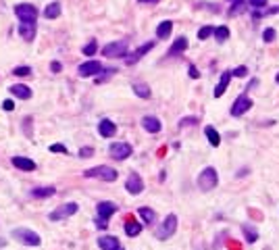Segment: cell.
<instances>
[{
	"mask_svg": "<svg viewBox=\"0 0 279 250\" xmlns=\"http://www.w3.org/2000/svg\"><path fill=\"white\" fill-rule=\"evenodd\" d=\"M15 15L19 21H36L38 19V9L34 5H27V3H21L15 7Z\"/></svg>",
	"mask_w": 279,
	"mask_h": 250,
	"instance_id": "30bf717a",
	"label": "cell"
},
{
	"mask_svg": "<svg viewBox=\"0 0 279 250\" xmlns=\"http://www.w3.org/2000/svg\"><path fill=\"white\" fill-rule=\"evenodd\" d=\"M102 54L106 59H119V57H125L127 54V42H123V40H119V42H110V44H106L104 48H102Z\"/></svg>",
	"mask_w": 279,
	"mask_h": 250,
	"instance_id": "ba28073f",
	"label": "cell"
},
{
	"mask_svg": "<svg viewBox=\"0 0 279 250\" xmlns=\"http://www.w3.org/2000/svg\"><path fill=\"white\" fill-rule=\"evenodd\" d=\"M267 3H269V0H248V5L252 7V9H262Z\"/></svg>",
	"mask_w": 279,
	"mask_h": 250,
	"instance_id": "f35d334b",
	"label": "cell"
},
{
	"mask_svg": "<svg viewBox=\"0 0 279 250\" xmlns=\"http://www.w3.org/2000/svg\"><path fill=\"white\" fill-rule=\"evenodd\" d=\"M171 30H173V23L167 19V21H161L159 23V27H157V38L159 40H167L171 36Z\"/></svg>",
	"mask_w": 279,
	"mask_h": 250,
	"instance_id": "603a6c76",
	"label": "cell"
},
{
	"mask_svg": "<svg viewBox=\"0 0 279 250\" xmlns=\"http://www.w3.org/2000/svg\"><path fill=\"white\" fill-rule=\"evenodd\" d=\"M96 213H98V217H96V227L106 229L108 219L117 213V204L110 202V200H102V202H98V206H96Z\"/></svg>",
	"mask_w": 279,
	"mask_h": 250,
	"instance_id": "6da1fadb",
	"label": "cell"
},
{
	"mask_svg": "<svg viewBox=\"0 0 279 250\" xmlns=\"http://www.w3.org/2000/svg\"><path fill=\"white\" fill-rule=\"evenodd\" d=\"M102 71V63L100 61H86V63H81L77 67V73L81 77H94V75H98Z\"/></svg>",
	"mask_w": 279,
	"mask_h": 250,
	"instance_id": "8fae6325",
	"label": "cell"
},
{
	"mask_svg": "<svg viewBox=\"0 0 279 250\" xmlns=\"http://www.w3.org/2000/svg\"><path fill=\"white\" fill-rule=\"evenodd\" d=\"M92 155H94V148H90V146H86V148L79 150V157H81V159H88V157H92Z\"/></svg>",
	"mask_w": 279,
	"mask_h": 250,
	"instance_id": "ab89813d",
	"label": "cell"
},
{
	"mask_svg": "<svg viewBox=\"0 0 279 250\" xmlns=\"http://www.w3.org/2000/svg\"><path fill=\"white\" fill-rule=\"evenodd\" d=\"M246 75H248V67H244V65L231 71V77H246Z\"/></svg>",
	"mask_w": 279,
	"mask_h": 250,
	"instance_id": "8d00e7d4",
	"label": "cell"
},
{
	"mask_svg": "<svg viewBox=\"0 0 279 250\" xmlns=\"http://www.w3.org/2000/svg\"><path fill=\"white\" fill-rule=\"evenodd\" d=\"M57 194V188H52V186H40V188H34L32 190V196L34 198H50Z\"/></svg>",
	"mask_w": 279,
	"mask_h": 250,
	"instance_id": "7402d4cb",
	"label": "cell"
},
{
	"mask_svg": "<svg viewBox=\"0 0 279 250\" xmlns=\"http://www.w3.org/2000/svg\"><path fill=\"white\" fill-rule=\"evenodd\" d=\"M213 32H215V27H211V25L200 27V30H198V40H208L213 36Z\"/></svg>",
	"mask_w": 279,
	"mask_h": 250,
	"instance_id": "d6a6232c",
	"label": "cell"
},
{
	"mask_svg": "<svg viewBox=\"0 0 279 250\" xmlns=\"http://www.w3.org/2000/svg\"><path fill=\"white\" fill-rule=\"evenodd\" d=\"M19 36L25 42H32L36 38V21H21V25H19Z\"/></svg>",
	"mask_w": 279,
	"mask_h": 250,
	"instance_id": "9a60e30c",
	"label": "cell"
},
{
	"mask_svg": "<svg viewBox=\"0 0 279 250\" xmlns=\"http://www.w3.org/2000/svg\"><path fill=\"white\" fill-rule=\"evenodd\" d=\"M13 165L21 171H36V163L27 157H13Z\"/></svg>",
	"mask_w": 279,
	"mask_h": 250,
	"instance_id": "ffe728a7",
	"label": "cell"
},
{
	"mask_svg": "<svg viewBox=\"0 0 279 250\" xmlns=\"http://www.w3.org/2000/svg\"><path fill=\"white\" fill-rule=\"evenodd\" d=\"M50 69H52V71H54V73H59V71H61V69H63V67H61V63H59V61H54V63L50 65Z\"/></svg>",
	"mask_w": 279,
	"mask_h": 250,
	"instance_id": "f6af8a7d",
	"label": "cell"
},
{
	"mask_svg": "<svg viewBox=\"0 0 279 250\" xmlns=\"http://www.w3.org/2000/svg\"><path fill=\"white\" fill-rule=\"evenodd\" d=\"M140 231H142V225H140L135 219H127V221H125V233H127L129 238L140 235Z\"/></svg>",
	"mask_w": 279,
	"mask_h": 250,
	"instance_id": "d4e9b609",
	"label": "cell"
},
{
	"mask_svg": "<svg viewBox=\"0 0 279 250\" xmlns=\"http://www.w3.org/2000/svg\"><path fill=\"white\" fill-rule=\"evenodd\" d=\"M50 152H63V155H67L69 150H67L63 144H52V146H50Z\"/></svg>",
	"mask_w": 279,
	"mask_h": 250,
	"instance_id": "b9f144b4",
	"label": "cell"
},
{
	"mask_svg": "<svg viewBox=\"0 0 279 250\" xmlns=\"http://www.w3.org/2000/svg\"><path fill=\"white\" fill-rule=\"evenodd\" d=\"M44 17L46 19H57V17H61V3H50L44 9Z\"/></svg>",
	"mask_w": 279,
	"mask_h": 250,
	"instance_id": "83f0119b",
	"label": "cell"
},
{
	"mask_svg": "<svg viewBox=\"0 0 279 250\" xmlns=\"http://www.w3.org/2000/svg\"><path fill=\"white\" fill-rule=\"evenodd\" d=\"M30 123H32V117H25V119H23V132H25V136H32Z\"/></svg>",
	"mask_w": 279,
	"mask_h": 250,
	"instance_id": "60d3db41",
	"label": "cell"
},
{
	"mask_svg": "<svg viewBox=\"0 0 279 250\" xmlns=\"http://www.w3.org/2000/svg\"><path fill=\"white\" fill-rule=\"evenodd\" d=\"M242 13H246V0H233L229 15L231 17H238V15H242Z\"/></svg>",
	"mask_w": 279,
	"mask_h": 250,
	"instance_id": "f546056e",
	"label": "cell"
},
{
	"mask_svg": "<svg viewBox=\"0 0 279 250\" xmlns=\"http://www.w3.org/2000/svg\"><path fill=\"white\" fill-rule=\"evenodd\" d=\"M254 106V102H252V98L244 92V94H240L238 98H235V102H233V106H231V117H242L244 113H248L250 108Z\"/></svg>",
	"mask_w": 279,
	"mask_h": 250,
	"instance_id": "8992f818",
	"label": "cell"
},
{
	"mask_svg": "<svg viewBox=\"0 0 279 250\" xmlns=\"http://www.w3.org/2000/svg\"><path fill=\"white\" fill-rule=\"evenodd\" d=\"M11 235L15 238L17 242L25 244V246H40L42 244V238L34 231V229H27V227H17V229H13Z\"/></svg>",
	"mask_w": 279,
	"mask_h": 250,
	"instance_id": "277c9868",
	"label": "cell"
},
{
	"mask_svg": "<svg viewBox=\"0 0 279 250\" xmlns=\"http://www.w3.org/2000/svg\"><path fill=\"white\" fill-rule=\"evenodd\" d=\"M137 3H142V5H157L159 0H137Z\"/></svg>",
	"mask_w": 279,
	"mask_h": 250,
	"instance_id": "bcb514c9",
	"label": "cell"
},
{
	"mask_svg": "<svg viewBox=\"0 0 279 250\" xmlns=\"http://www.w3.org/2000/svg\"><path fill=\"white\" fill-rule=\"evenodd\" d=\"M131 90L135 92V96H140V98H150V96H152L148 83H137V81H135L133 86H131Z\"/></svg>",
	"mask_w": 279,
	"mask_h": 250,
	"instance_id": "484cf974",
	"label": "cell"
},
{
	"mask_svg": "<svg viewBox=\"0 0 279 250\" xmlns=\"http://www.w3.org/2000/svg\"><path fill=\"white\" fill-rule=\"evenodd\" d=\"M77 202H67V204H61L59 208H54L50 213V221H63L67 217H73L77 213Z\"/></svg>",
	"mask_w": 279,
	"mask_h": 250,
	"instance_id": "9c48e42d",
	"label": "cell"
},
{
	"mask_svg": "<svg viewBox=\"0 0 279 250\" xmlns=\"http://www.w3.org/2000/svg\"><path fill=\"white\" fill-rule=\"evenodd\" d=\"M152 48H155V42H146V44L137 46V48H135L131 54H125V63H127V65H135V63H137L140 59H142L146 52H150Z\"/></svg>",
	"mask_w": 279,
	"mask_h": 250,
	"instance_id": "7c38bea8",
	"label": "cell"
},
{
	"mask_svg": "<svg viewBox=\"0 0 279 250\" xmlns=\"http://www.w3.org/2000/svg\"><path fill=\"white\" fill-rule=\"evenodd\" d=\"M142 128L148 132V134H159L163 130V125H161V119H157L155 115H146L142 119Z\"/></svg>",
	"mask_w": 279,
	"mask_h": 250,
	"instance_id": "2e32d148",
	"label": "cell"
},
{
	"mask_svg": "<svg viewBox=\"0 0 279 250\" xmlns=\"http://www.w3.org/2000/svg\"><path fill=\"white\" fill-rule=\"evenodd\" d=\"M125 190H127L129 194H142L144 192V179L140 177L137 173H131L129 177H127V182H125Z\"/></svg>",
	"mask_w": 279,
	"mask_h": 250,
	"instance_id": "4fadbf2b",
	"label": "cell"
},
{
	"mask_svg": "<svg viewBox=\"0 0 279 250\" xmlns=\"http://www.w3.org/2000/svg\"><path fill=\"white\" fill-rule=\"evenodd\" d=\"M242 231L246 235V242L248 244H254L258 240V229L256 227H252V225H242Z\"/></svg>",
	"mask_w": 279,
	"mask_h": 250,
	"instance_id": "f1b7e54d",
	"label": "cell"
},
{
	"mask_svg": "<svg viewBox=\"0 0 279 250\" xmlns=\"http://www.w3.org/2000/svg\"><path fill=\"white\" fill-rule=\"evenodd\" d=\"M100 73H104V75L108 77L110 73H117V69H104V67H102V71H100ZM102 79H104V77H98V79H96V81H98V83H100Z\"/></svg>",
	"mask_w": 279,
	"mask_h": 250,
	"instance_id": "7bdbcfd3",
	"label": "cell"
},
{
	"mask_svg": "<svg viewBox=\"0 0 279 250\" xmlns=\"http://www.w3.org/2000/svg\"><path fill=\"white\" fill-rule=\"evenodd\" d=\"M98 134H100L102 138H113V136L117 134V125L110 121V119H102V121L98 123Z\"/></svg>",
	"mask_w": 279,
	"mask_h": 250,
	"instance_id": "e0dca14e",
	"label": "cell"
},
{
	"mask_svg": "<svg viewBox=\"0 0 279 250\" xmlns=\"http://www.w3.org/2000/svg\"><path fill=\"white\" fill-rule=\"evenodd\" d=\"M3 106H5V110H7V113H11V110L15 108V104H13V100H5V102H3Z\"/></svg>",
	"mask_w": 279,
	"mask_h": 250,
	"instance_id": "ee69618b",
	"label": "cell"
},
{
	"mask_svg": "<svg viewBox=\"0 0 279 250\" xmlns=\"http://www.w3.org/2000/svg\"><path fill=\"white\" fill-rule=\"evenodd\" d=\"M275 81H277V83H279V73H277V75H275Z\"/></svg>",
	"mask_w": 279,
	"mask_h": 250,
	"instance_id": "7dc6e473",
	"label": "cell"
},
{
	"mask_svg": "<svg viewBox=\"0 0 279 250\" xmlns=\"http://www.w3.org/2000/svg\"><path fill=\"white\" fill-rule=\"evenodd\" d=\"M229 81H231V71H223V75H221V79L217 83V88H215V98H221V96L225 94Z\"/></svg>",
	"mask_w": 279,
	"mask_h": 250,
	"instance_id": "d6986e66",
	"label": "cell"
},
{
	"mask_svg": "<svg viewBox=\"0 0 279 250\" xmlns=\"http://www.w3.org/2000/svg\"><path fill=\"white\" fill-rule=\"evenodd\" d=\"M204 134H206V138H208V142H211V146H219L221 144V136H219V132L213 128V125H206V130H204Z\"/></svg>",
	"mask_w": 279,
	"mask_h": 250,
	"instance_id": "4316f807",
	"label": "cell"
},
{
	"mask_svg": "<svg viewBox=\"0 0 279 250\" xmlns=\"http://www.w3.org/2000/svg\"><path fill=\"white\" fill-rule=\"evenodd\" d=\"M9 92L15 96V98H19V100H30L32 98V90L27 88V86H23V83H17V86H11L9 88Z\"/></svg>",
	"mask_w": 279,
	"mask_h": 250,
	"instance_id": "ac0fdd59",
	"label": "cell"
},
{
	"mask_svg": "<svg viewBox=\"0 0 279 250\" xmlns=\"http://www.w3.org/2000/svg\"><path fill=\"white\" fill-rule=\"evenodd\" d=\"M213 34H215V40H217V42H225V40L229 38V27H227V25H219Z\"/></svg>",
	"mask_w": 279,
	"mask_h": 250,
	"instance_id": "4dcf8cb0",
	"label": "cell"
},
{
	"mask_svg": "<svg viewBox=\"0 0 279 250\" xmlns=\"http://www.w3.org/2000/svg\"><path fill=\"white\" fill-rule=\"evenodd\" d=\"M275 38H277V32L273 30V27H267V30L262 32V42H267V44H269V42H273Z\"/></svg>",
	"mask_w": 279,
	"mask_h": 250,
	"instance_id": "e575fe53",
	"label": "cell"
},
{
	"mask_svg": "<svg viewBox=\"0 0 279 250\" xmlns=\"http://www.w3.org/2000/svg\"><path fill=\"white\" fill-rule=\"evenodd\" d=\"M188 48V40L184 36H179L175 42H173V46L169 48V57H179V54H184Z\"/></svg>",
	"mask_w": 279,
	"mask_h": 250,
	"instance_id": "44dd1931",
	"label": "cell"
},
{
	"mask_svg": "<svg viewBox=\"0 0 279 250\" xmlns=\"http://www.w3.org/2000/svg\"><path fill=\"white\" fill-rule=\"evenodd\" d=\"M108 152H110V159H115V161H125V159L131 157L133 148H131V144H127V142H113V144H110V148H108Z\"/></svg>",
	"mask_w": 279,
	"mask_h": 250,
	"instance_id": "52a82bcc",
	"label": "cell"
},
{
	"mask_svg": "<svg viewBox=\"0 0 279 250\" xmlns=\"http://www.w3.org/2000/svg\"><path fill=\"white\" fill-rule=\"evenodd\" d=\"M13 75H17V77H30L32 75V67H27V65L15 67V69H13Z\"/></svg>",
	"mask_w": 279,
	"mask_h": 250,
	"instance_id": "1f68e13d",
	"label": "cell"
},
{
	"mask_svg": "<svg viewBox=\"0 0 279 250\" xmlns=\"http://www.w3.org/2000/svg\"><path fill=\"white\" fill-rule=\"evenodd\" d=\"M188 75H190L192 79H198V77H200L198 67H196V65H190V67H188Z\"/></svg>",
	"mask_w": 279,
	"mask_h": 250,
	"instance_id": "74e56055",
	"label": "cell"
},
{
	"mask_svg": "<svg viewBox=\"0 0 279 250\" xmlns=\"http://www.w3.org/2000/svg\"><path fill=\"white\" fill-rule=\"evenodd\" d=\"M198 250H202V248H198Z\"/></svg>",
	"mask_w": 279,
	"mask_h": 250,
	"instance_id": "c3c4849f",
	"label": "cell"
},
{
	"mask_svg": "<svg viewBox=\"0 0 279 250\" xmlns=\"http://www.w3.org/2000/svg\"><path fill=\"white\" fill-rule=\"evenodd\" d=\"M83 177H90V179H104V182H117V169L108 165H98V167H92V169L83 171Z\"/></svg>",
	"mask_w": 279,
	"mask_h": 250,
	"instance_id": "7a4b0ae2",
	"label": "cell"
},
{
	"mask_svg": "<svg viewBox=\"0 0 279 250\" xmlns=\"http://www.w3.org/2000/svg\"><path fill=\"white\" fill-rule=\"evenodd\" d=\"M198 123V117H184L179 121V128H188V125H196Z\"/></svg>",
	"mask_w": 279,
	"mask_h": 250,
	"instance_id": "d590c367",
	"label": "cell"
},
{
	"mask_svg": "<svg viewBox=\"0 0 279 250\" xmlns=\"http://www.w3.org/2000/svg\"><path fill=\"white\" fill-rule=\"evenodd\" d=\"M98 246H100V250H125L123 244L119 242V238H115V235H100Z\"/></svg>",
	"mask_w": 279,
	"mask_h": 250,
	"instance_id": "5bb4252c",
	"label": "cell"
},
{
	"mask_svg": "<svg viewBox=\"0 0 279 250\" xmlns=\"http://www.w3.org/2000/svg\"><path fill=\"white\" fill-rule=\"evenodd\" d=\"M177 231V215H167L165 221L157 227V240H169L171 235Z\"/></svg>",
	"mask_w": 279,
	"mask_h": 250,
	"instance_id": "5b68a950",
	"label": "cell"
},
{
	"mask_svg": "<svg viewBox=\"0 0 279 250\" xmlns=\"http://www.w3.org/2000/svg\"><path fill=\"white\" fill-rule=\"evenodd\" d=\"M219 184V175H217V169L215 167H206V169L200 171L198 175V188L202 192H213Z\"/></svg>",
	"mask_w": 279,
	"mask_h": 250,
	"instance_id": "3957f363",
	"label": "cell"
},
{
	"mask_svg": "<svg viewBox=\"0 0 279 250\" xmlns=\"http://www.w3.org/2000/svg\"><path fill=\"white\" fill-rule=\"evenodd\" d=\"M96 50H98V44H96L94 40L90 42V44H86V46H83V54H86V57H94V54H96Z\"/></svg>",
	"mask_w": 279,
	"mask_h": 250,
	"instance_id": "836d02e7",
	"label": "cell"
},
{
	"mask_svg": "<svg viewBox=\"0 0 279 250\" xmlns=\"http://www.w3.org/2000/svg\"><path fill=\"white\" fill-rule=\"evenodd\" d=\"M137 213H140V217L144 219V223H146V225H150V223H155V221H157V213L152 211L150 206H140V208H137Z\"/></svg>",
	"mask_w": 279,
	"mask_h": 250,
	"instance_id": "cb8c5ba5",
	"label": "cell"
}]
</instances>
